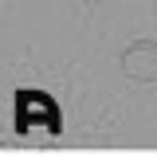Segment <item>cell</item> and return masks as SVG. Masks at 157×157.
I'll return each mask as SVG.
<instances>
[{"label": "cell", "instance_id": "1", "mask_svg": "<svg viewBox=\"0 0 157 157\" xmlns=\"http://www.w3.org/2000/svg\"><path fill=\"white\" fill-rule=\"evenodd\" d=\"M122 75L130 82H157V43L137 39L122 51Z\"/></svg>", "mask_w": 157, "mask_h": 157}, {"label": "cell", "instance_id": "2", "mask_svg": "<svg viewBox=\"0 0 157 157\" xmlns=\"http://www.w3.org/2000/svg\"><path fill=\"white\" fill-rule=\"evenodd\" d=\"M82 4H86V8H98V4H106V0H82Z\"/></svg>", "mask_w": 157, "mask_h": 157}]
</instances>
